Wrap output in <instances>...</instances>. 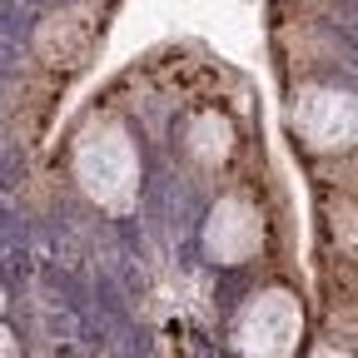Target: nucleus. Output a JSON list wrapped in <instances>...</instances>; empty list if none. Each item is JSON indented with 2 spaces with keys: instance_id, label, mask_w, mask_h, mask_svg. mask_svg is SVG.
Masks as SVG:
<instances>
[{
  "instance_id": "f257e3e1",
  "label": "nucleus",
  "mask_w": 358,
  "mask_h": 358,
  "mask_svg": "<svg viewBox=\"0 0 358 358\" xmlns=\"http://www.w3.org/2000/svg\"><path fill=\"white\" fill-rule=\"evenodd\" d=\"M75 174H80V189L100 209H129L134 189H140V155H134L129 129L115 120L90 124L75 145Z\"/></svg>"
},
{
  "instance_id": "f03ea898",
  "label": "nucleus",
  "mask_w": 358,
  "mask_h": 358,
  "mask_svg": "<svg viewBox=\"0 0 358 358\" xmlns=\"http://www.w3.org/2000/svg\"><path fill=\"white\" fill-rule=\"evenodd\" d=\"M303 338V308L289 289L254 294L234 319V348L239 358H294Z\"/></svg>"
},
{
  "instance_id": "7ed1b4c3",
  "label": "nucleus",
  "mask_w": 358,
  "mask_h": 358,
  "mask_svg": "<svg viewBox=\"0 0 358 358\" xmlns=\"http://www.w3.org/2000/svg\"><path fill=\"white\" fill-rule=\"evenodd\" d=\"M289 124L299 129V140L308 150H348L353 129H358V110L348 90L334 85H299V95L289 105Z\"/></svg>"
},
{
  "instance_id": "20e7f679",
  "label": "nucleus",
  "mask_w": 358,
  "mask_h": 358,
  "mask_svg": "<svg viewBox=\"0 0 358 358\" xmlns=\"http://www.w3.org/2000/svg\"><path fill=\"white\" fill-rule=\"evenodd\" d=\"M264 244V219L249 199L224 194L204 219V249L214 264H249Z\"/></svg>"
},
{
  "instance_id": "39448f33",
  "label": "nucleus",
  "mask_w": 358,
  "mask_h": 358,
  "mask_svg": "<svg viewBox=\"0 0 358 358\" xmlns=\"http://www.w3.org/2000/svg\"><path fill=\"white\" fill-rule=\"evenodd\" d=\"M90 40H95V10H90V6H65V10L40 20L35 50L50 65H75V60H85Z\"/></svg>"
},
{
  "instance_id": "423d86ee",
  "label": "nucleus",
  "mask_w": 358,
  "mask_h": 358,
  "mask_svg": "<svg viewBox=\"0 0 358 358\" xmlns=\"http://www.w3.org/2000/svg\"><path fill=\"white\" fill-rule=\"evenodd\" d=\"M229 150H234V124L224 120V115H194V124H189V155L199 159V164H224L229 159Z\"/></svg>"
},
{
  "instance_id": "0eeeda50",
  "label": "nucleus",
  "mask_w": 358,
  "mask_h": 358,
  "mask_svg": "<svg viewBox=\"0 0 358 358\" xmlns=\"http://www.w3.org/2000/svg\"><path fill=\"white\" fill-rule=\"evenodd\" d=\"M0 358H20V343H15V334L0 324Z\"/></svg>"
},
{
  "instance_id": "6e6552de",
  "label": "nucleus",
  "mask_w": 358,
  "mask_h": 358,
  "mask_svg": "<svg viewBox=\"0 0 358 358\" xmlns=\"http://www.w3.org/2000/svg\"><path fill=\"white\" fill-rule=\"evenodd\" d=\"M308 358H348V353H343V348H334V343H319V348H313Z\"/></svg>"
},
{
  "instance_id": "1a4fd4ad",
  "label": "nucleus",
  "mask_w": 358,
  "mask_h": 358,
  "mask_svg": "<svg viewBox=\"0 0 358 358\" xmlns=\"http://www.w3.org/2000/svg\"><path fill=\"white\" fill-rule=\"evenodd\" d=\"M0 313H6V289H0Z\"/></svg>"
}]
</instances>
